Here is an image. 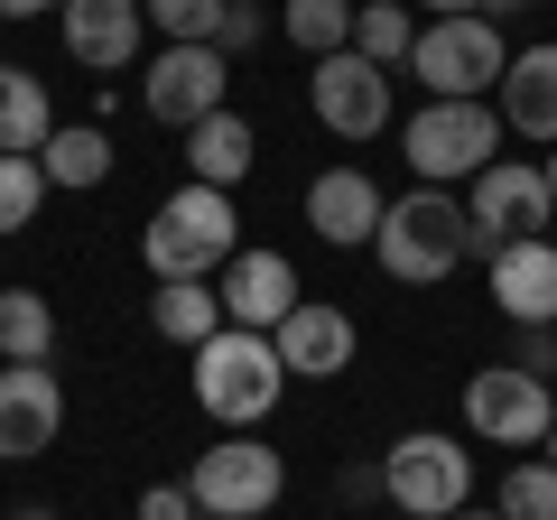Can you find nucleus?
Returning a JSON list of instances; mask_svg holds the SVG:
<instances>
[{"label":"nucleus","instance_id":"30","mask_svg":"<svg viewBox=\"0 0 557 520\" xmlns=\"http://www.w3.org/2000/svg\"><path fill=\"white\" fill-rule=\"evenodd\" d=\"M520 372H539V381H557V325H520Z\"/></svg>","mask_w":557,"mask_h":520},{"label":"nucleus","instance_id":"19","mask_svg":"<svg viewBox=\"0 0 557 520\" xmlns=\"http://www.w3.org/2000/svg\"><path fill=\"white\" fill-rule=\"evenodd\" d=\"M251 159H260V131L233 112V102L186 131V177H196V186H223V196H233V186L251 177Z\"/></svg>","mask_w":557,"mask_h":520},{"label":"nucleus","instance_id":"17","mask_svg":"<svg viewBox=\"0 0 557 520\" xmlns=\"http://www.w3.org/2000/svg\"><path fill=\"white\" fill-rule=\"evenodd\" d=\"M381 214H391V196H381L362 168H325L317 186H307V233L335 242V251H354V242L381 233Z\"/></svg>","mask_w":557,"mask_h":520},{"label":"nucleus","instance_id":"34","mask_svg":"<svg viewBox=\"0 0 557 520\" xmlns=\"http://www.w3.org/2000/svg\"><path fill=\"white\" fill-rule=\"evenodd\" d=\"M483 0H428V20H474Z\"/></svg>","mask_w":557,"mask_h":520},{"label":"nucleus","instance_id":"31","mask_svg":"<svg viewBox=\"0 0 557 520\" xmlns=\"http://www.w3.org/2000/svg\"><path fill=\"white\" fill-rule=\"evenodd\" d=\"M139 520H196V493L186 483H149L139 493Z\"/></svg>","mask_w":557,"mask_h":520},{"label":"nucleus","instance_id":"6","mask_svg":"<svg viewBox=\"0 0 557 520\" xmlns=\"http://www.w3.org/2000/svg\"><path fill=\"white\" fill-rule=\"evenodd\" d=\"M502 65H511V47H502V28L483 20H428L409 47V75L428 84V102H483L502 84Z\"/></svg>","mask_w":557,"mask_h":520},{"label":"nucleus","instance_id":"32","mask_svg":"<svg viewBox=\"0 0 557 520\" xmlns=\"http://www.w3.org/2000/svg\"><path fill=\"white\" fill-rule=\"evenodd\" d=\"M335 493H344V511H362V502H391V483H381V465H344Z\"/></svg>","mask_w":557,"mask_h":520},{"label":"nucleus","instance_id":"13","mask_svg":"<svg viewBox=\"0 0 557 520\" xmlns=\"http://www.w3.org/2000/svg\"><path fill=\"white\" fill-rule=\"evenodd\" d=\"M57 38L84 75H131L139 47H149V20H139V0H65Z\"/></svg>","mask_w":557,"mask_h":520},{"label":"nucleus","instance_id":"14","mask_svg":"<svg viewBox=\"0 0 557 520\" xmlns=\"http://www.w3.org/2000/svg\"><path fill=\"white\" fill-rule=\"evenodd\" d=\"M483 288L511 325H557V233H530V242H502L483 260Z\"/></svg>","mask_w":557,"mask_h":520},{"label":"nucleus","instance_id":"20","mask_svg":"<svg viewBox=\"0 0 557 520\" xmlns=\"http://www.w3.org/2000/svg\"><path fill=\"white\" fill-rule=\"evenodd\" d=\"M47 186H65V196H94L102 177H112V131H94V121H57V140L38 149Z\"/></svg>","mask_w":557,"mask_h":520},{"label":"nucleus","instance_id":"23","mask_svg":"<svg viewBox=\"0 0 557 520\" xmlns=\"http://www.w3.org/2000/svg\"><path fill=\"white\" fill-rule=\"evenodd\" d=\"M0 362H57V307L38 288H0Z\"/></svg>","mask_w":557,"mask_h":520},{"label":"nucleus","instance_id":"40","mask_svg":"<svg viewBox=\"0 0 557 520\" xmlns=\"http://www.w3.org/2000/svg\"><path fill=\"white\" fill-rule=\"evenodd\" d=\"M196 520H205V511H196Z\"/></svg>","mask_w":557,"mask_h":520},{"label":"nucleus","instance_id":"22","mask_svg":"<svg viewBox=\"0 0 557 520\" xmlns=\"http://www.w3.org/2000/svg\"><path fill=\"white\" fill-rule=\"evenodd\" d=\"M149 325H159L168 344H214L223 335V298H214V280H159V298H149Z\"/></svg>","mask_w":557,"mask_h":520},{"label":"nucleus","instance_id":"9","mask_svg":"<svg viewBox=\"0 0 557 520\" xmlns=\"http://www.w3.org/2000/svg\"><path fill=\"white\" fill-rule=\"evenodd\" d=\"M465 223H474V251L493 260L502 242H530V233H548V223H557V205H548V186H539V168L493 159L474 186H465Z\"/></svg>","mask_w":557,"mask_h":520},{"label":"nucleus","instance_id":"12","mask_svg":"<svg viewBox=\"0 0 557 520\" xmlns=\"http://www.w3.org/2000/svg\"><path fill=\"white\" fill-rule=\"evenodd\" d=\"M65 437V381L57 362H0V465H28Z\"/></svg>","mask_w":557,"mask_h":520},{"label":"nucleus","instance_id":"37","mask_svg":"<svg viewBox=\"0 0 557 520\" xmlns=\"http://www.w3.org/2000/svg\"><path fill=\"white\" fill-rule=\"evenodd\" d=\"M10 520H57V511H47V502H28V511H10Z\"/></svg>","mask_w":557,"mask_h":520},{"label":"nucleus","instance_id":"16","mask_svg":"<svg viewBox=\"0 0 557 520\" xmlns=\"http://www.w3.org/2000/svg\"><path fill=\"white\" fill-rule=\"evenodd\" d=\"M278 362H288V381H335V372H354V317L344 307H325V298H298L288 317H278Z\"/></svg>","mask_w":557,"mask_h":520},{"label":"nucleus","instance_id":"15","mask_svg":"<svg viewBox=\"0 0 557 520\" xmlns=\"http://www.w3.org/2000/svg\"><path fill=\"white\" fill-rule=\"evenodd\" d=\"M214 298H223V325H251V335H278V317H288V307H298L307 288H298V270H288L278 251H251V242H242V251L223 260Z\"/></svg>","mask_w":557,"mask_h":520},{"label":"nucleus","instance_id":"2","mask_svg":"<svg viewBox=\"0 0 557 520\" xmlns=\"http://www.w3.org/2000/svg\"><path fill=\"white\" fill-rule=\"evenodd\" d=\"M372 251H381V270H391V280H409V288L456 280V270H465V251H474L465 196H446V186H418V196H399L391 214H381Z\"/></svg>","mask_w":557,"mask_h":520},{"label":"nucleus","instance_id":"38","mask_svg":"<svg viewBox=\"0 0 557 520\" xmlns=\"http://www.w3.org/2000/svg\"><path fill=\"white\" fill-rule=\"evenodd\" d=\"M446 520H502V511H474V502H465V511H446Z\"/></svg>","mask_w":557,"mask_h":520},{"label":"nucleus","instance_id":"11","mask_svg":"<svg viewBox=\"0 0 557 520\" xmlns=\"http://www.w3.org/2000/svg\"><path fill=\"white\" fill-rule=\"evenodd\" d=\"M223 84H233V57H223V47H159L149 75H139V102H149L168 131H196L205 112H223Z\"/></svg>","mask_w":557,"mask_h":520},{"label":"nucleus","instance_id":"7","mask_svg":"<svg viewBox=\"0 0 557 520\" xmlns=\"http://www.w3.org/2000/svg\"><path fill=\"white\" fill-rule=\"evenodd\" d=\"M186 493H196L205 520H260V511H278V493H288V456L260 446L251 428H233L223 446H205V456H196Z\"/></svg>","mask_w":557,"mask_h":520},{"label":"nucleus","instance_id":"21","mask_svg":"<svg viewBox=\"0 0 557 520\" xmlns=\"http://www.w3.org/2000/svg\"><path fill=\"white\" fill-rule=\"evenodd\" d=\"M47 140H57V102H47V84L28 75V65H0V149L38 159Z\"/></svg>","mask_w":557,"mask_h":520},{"label":"nucleus","instance_id":"10","mask_svg":"<svg viewBox=\"0 0 557 520\" xmlns=\"http://www.w3.org/2000/svg\"><path fill=\"white\" fill-rule=\"evenodd\" d=\"M307 102H317V121L335 140H381V131H391V75H381L372 57H354V47H335V57L307 65Z\"/></svg>","mask_w":557,"mask_h":520},{"label":"nucleus","instance_id":"24","mask_svg":"<svg viewBox=\"0 0 557 520\" xmlns=\"http://www.w3.org/2000/svg\"><path fill=\"white\" fill-rule=\"evenodd\" d=\"M409 47H418V10H409V0H362V10H354V57H372L381 75H399Z\"/></svg>","mask_w":557,"mask_h":520},{"label":"nucleus","instance_id":"18","mask_svg":"<svg viewBox=\"0 0 557 520\" xmlns=\"http://www.w3.org/2000/svg\"><path fill=\"white\" fill-rule=\"evenodd\" d=\"M502 131H520V140H548L557 149V38L520 47L511 65H502Z\"/></svg>","mask_w":557,"mask_h":520},{"label":"nucleus","instance_id":"29","mask_svg":"<svg viewBox=\"0 0 557 520\" xmlns=\"http://www.w3.org/2000/svg\"><path fill=\"white\" fill-rule=\"evenodd\" d=\"M260 28H270V10H260V0H223L214 47H223V57H242V47H260Z\"/></svg>","mask_w":557,"mask_h":520},{"label":"nucleus","instance_id":"1","mask_svg":"<svg viewBox=\"0 0 557 520\" xmlns=\"http://www.w3.org/2000/svg\"><path fill=\"white\" fill-rule=\"evenodd\" d=\"M233 251H242L233 196H223V186H196V177L139 223V260H149V280H223V260H233Z\"/></svg>","mask_w":557,"mask_h":520},{"label":"nucleus","instance_id":"33","mask_svg":"<svg viewBox=\"0 0 557 520\" xmlns=\"http://www.w3.org/2000/svg\"><path fill=\"white\" fill-rule=\"evenodd\" d=\"M38 10H65V0H0V20H38Z\"/></svg>","mask_w":557,"mask_h":520},{"label":"nucleus","instance_id":"26","mask_svg":"<svg viewBox=\"0 0 557 520\" xmlns=\"http://www.w3.org/2000/svg\"><path fill=\"white\" fill-rule=\"evenodd\" d=\"M38 205H47V168L20 159V149H0V242L28 233V223H38Z\"/></svg>","mask_w":557,"mask_h":520},{"label":"nucleus","instance_id":"27","mask_svg":"<svg viewBox=\"0 0 557 520\" xmlns=\"http://www.w3.org/2000/svg\"><path fill=\"white\" fill-rule=\"evenodd\" d=\"M139 20L159 28L168 47H214V28H223V0H139Z\"/></svg>","mask_w":557,"mask_h":520},{"label":"nucleus","instance_id":"39","mask_svg":"<svg viewBox=\"0 0 557 520\" xmlns=\"http://www.w3.org/2000/svg\"><path fill=\"white\" fill-rule=\"evenodd\" d=\"M548 465H557V428H548Z\"/></svg>","mask_w":557,"mask_h":520},{"label":"nucleus","instance_id":"4","mask_svg":"<svg viewBox=\"0 0 557 520\" xmlns=\"http://www.w3.org/2000/svg\"><path fill=\"white\" fill-rule=\"evenodd\" d=\"M399 159L418 168V186H474L502 159V112L493 102H418L399 121Z\"/></svg>","mask_w":557,"mask_h":520},{"label":"nucleus","instance_id":"8","mask_svg":"<svg viewBox=\"0 0 557 520\" xmlns=\"http://www.w3.org/2000/svg\"><path fill=\"white\" fill-rule=\"evenodd\" d=\"M465 428H474L483 446H548L557 391L539 372H520V362H483V372L465 381Z\"/></svg>","mask_w":557,"mask_h":520},{"label":"nucleus","instance_id":"36","mask_svg":"<svg viewBox=\"0 0 557 520\" xmlns=\"http://www.w3.org/2000/svg\"><path fill=\"white\" fill-rule=\"evenodd\" d=\"M493 10H502V20H511V10H530V0H483V20H493Z\"/></svg>","mask_w":557,"mask_h":520},{"label":"nucleus","instance_id":"5","mask_svg":"<svg viewBox=\"0 0 557 520\" xmlns=\"http://www.w3.org/2000/svg\"><path fill=\"white\" fill-rule=\"evenodd\" d=\"M381 483H391L399 520H446V511L474 502V446L446 437V428H409V437H391V456H381Z\"/></svg>","mask_w":557,"mask_h":520},{"label":"nucleus","instance_id":"35","mask_svg":"<svg viewBox=\"0 0 557 520\" xmlns=\"http://www.w3.org/2000/svg\"><path fill=\"white\" fill-rule=\"evenodd\" d=\"M539 186H548V205H557V149H548V159H539Z\"/></svg>","mask_w":557,"mask_h":520},{"label":"nucleus","instance_id":"3","mask_svg":"<svg viewBox=\"0 0 557 520\" xmlns=\"http://www.w3.org/2000/svg\"><path fill=\"white\" fill-rule=\"evenodd\" d=\"M278 381H288V362L251 325H223L214 344H196V409L214 428H260L278 409Z\"/></svg>","mask_w":557,"mask_h":520},{"label":"nucleus","instance_id":"28","mask_svg":"<svg viewBox=\"0 0 557 520\" xmlns=\"http://www.w3.org/2000/svg\"><path fill=\"white\" fill-rule=\"evenodd\" d=\"M502 520H557V465L548 456H530V465H511L502 474V502H493Z\"/></svg>","mask_w":557,"mask_h":520},{"label":"nucleus","instance_id":"25","mask_svg":"<svg viewBox=\"0 0 557 520\" xmlns=\"http://www.w3.org/2000/svg\"><path fill=\"white\" fill-rule=\"evenodd\" d=\"M278 38L307 47V57H335V47H354V0H288Z\"/></svg>","mask_w":557,"mask_h":520}]
</instances>
